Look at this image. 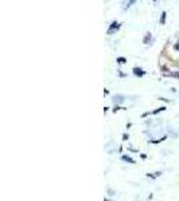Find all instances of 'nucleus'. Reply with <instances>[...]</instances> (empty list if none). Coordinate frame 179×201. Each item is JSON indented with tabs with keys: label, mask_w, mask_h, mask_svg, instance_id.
Returning a JSON list of instances; mask_svg holds the SVG:
<instances>
[{
	"label": "nucleus",
	"mask_w": 179,
	"mask_h": 201,
	"mask_svg": "<svg viewBox=\"0 0 179 201\" xmlns=\"http://www.w3.org/2000/svg\"><path fill=\"white\" fill-rule=\"evenodd\" d=\"M160 23H162V24H164V23H166V12H163V13H162V18H160Z\"/></svg>",
	"instance_id": "0eeeda50"
},
{
	"label": "nucleus",
	"mask_w": 179,
	"mask_h": 201,
	"mask_svg": "<svg viewBox=\"0 0 179 201\" xmlns=\"http://www.w3.org/2000/svg\"><path fill=\"white\" fill-rule=\"evenodd\" d=\"M133 74L136 75V77H143L144 75V71L140 68H133Z\"/></svg>",
	"instance_id": "7ed1b4c3"
},
{
	"label": "nucleus",
	"mask_w": 179,
	"mask_h": 201,
	"mask_svg": "<svg viewBox=\"0 0 179 201\" xmlns=\"http://www.w3.org/2000/svg\"><path fill=\"white\" fill-rule=\"evenodd\" d=\"M117 62H120V63H124L125 59H124V58H120V59H117Z\"/></svg>",
	"instance_id": "1a4fd4ad"
},
{
	"label": "nucleus",
	"mask_w": 179,
	"mask_h": 201,
	"mask_svg": "<svg viewBox=\"0 0 179 201\" xmlns=\"http://www.w3.org/2000/svg\"><path fill=\"white\" fill-rule=\"evenodd\" d=\"M123 160H124V161H127V162H131V163H135V161H133V160H132V158L127 157V155H124V157H123Z\"/></svg>",
	"instance_id": "20e7f679"
},
{
	"label": "nucleus",
	"mask_w": 179,
	"mask_h": 201,
	"mask_svg": "<svg viewBox=\"0 0 179 201\" xmlns=\"http://www.w3.org/2000/svg\"><path fill=\"white\" fill-rule=\"evenodd\" d=\"M120 28V23H117V21H113V23L111 24V27H109V29H108V34H113L116 29H119Z\"/></svg>",
	"instance_id": "f257e3e1"
},
{
	"label": "nucleus",
	"mask_w": 179,
	"mask_h": 201,
	"mask_svg": "<svg viewBox=\"0 0 179 201\" xmlns=\"http://www.w3.org/2000/svg\"><path fill=\"white\" fill-rule=\"evenodd\" d=\"M160 174H162V173H160V172H157V173H154V174L149 173V174H147V176H148V177H152V178H156V177H159Z\"/></svg>",
	"instance_id": "39448f33"
},
{
	"label": "nucleus",
	"mask_w": 179,
	"mask_h": 201,
	"mask_svg": "<svg viewBox=\"0 0 179 201\" xmlns=\"http://www.w3.org/2000/svg\"><path fill=\"white\" fill-rule=\"evenodd\" d=\"M175 48H176V50H179V43H178V44L175 46Z\"/></svg>",
	"instance_id": "9b49d317"
},
{
	"label": "nucleus",
	"mask_w": 179,
	"mask_h": 201,
	"mask_svg": "<svg viewBox=\"0 0 179 201\" xmlns=\"http://www.w3.org/2000/svg\"><path fill=\"white\" fill-rule=\"evenodd\" d=\"M154 1H156V0H154Z\"/></svg>",
	"instance_id": "f8f14e48"
},
{
	"label": "nucleus",
	"mask_w": 179,
	"mask_h": 201,
	"mask_svg": "<svg viewBox=\"0 0 179 201\" xmlns=\"http://www.w3.org/2000/svg\"><path fill=\"white\" fill-rule=\"evenodd\" d=\"M149 38H151V34L148 32V34H146V38H144V43H146V44L149 42Z\"/></svg>",
	"instance_id": "423d86ee"
},
{
	"label": "nucleus",
	"mask_w": 179,
	"mask_h": 201,
	"mask_svg": "<svg viewBox=\"0 0 179 201\" xmlns=\"http://www.w3.org/2000/svg\"><path fill=\"white\" fill-rule=\"evenodd\" d=\"M171 77H174V78H179V71L178 72H171Z\"/></svg>",
	"instance_id": "6e6552de"
},
{
	"label": "nucleus",
	"mask_w": 179,
	"mask_h": 201,
	"mask_svg": "<svg viewBox=\"0 0 179 201\" xmlns=\"http://www.w3.org/2000/svg\"><path fill=\"white\" fill-rule=\"evenodd\" d=\"M123 101H124V96H123V95H114L113 96V102H114V103H121Z\"/></svg>",
	"instance_id": "f03ea898"
},
{
	"label": "nucleus",
	"mask_w": 179,
	"mask_h": 201,
	"mask_svg": "<svg viewBox=\"0 0 179 201\" xmlns=\"http://www.w3.org/2000/svg\"><path fill=\"white\" fill-rule=\"evenodd\" d=\"M135 1H136V0H129V3H128V5H132V4H135Z\"/></svg>",
	"instance_id": "9d476101"
}]
</instances>
